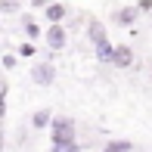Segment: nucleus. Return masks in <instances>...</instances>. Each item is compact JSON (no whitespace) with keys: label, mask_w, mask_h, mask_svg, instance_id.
Segmentation results:
<instances>
[{"label":"nucleus","mask_w":152,"mask_h":152,"mask_svg":"<svg viewBox=\"0 0 152 152\" xmlns=\"http://www.w3.org/2000/svg\"><path fill=\"white\" fill-rule=\"evenodd\" d=\"M72 140H75V124L65 118H56L53 121V146L56 143H72Z\"/></svg>","instance_id":"obj_1"},{"label":"nucleus","mask_w":152,"mask_h":152,"mask_svg":"<svg viewBox=\"0 0 152 152\" xmlns=\"http://www.w3.org/2000/svg\"><path fill=\"white\" fill-rule=\"evenodd\" d=\"M34 81L37 84H53V78H56V72H53V65H34Z\"/></svg>","instance_id":"obj_2"},{"label":"nucleus","mask_w":152,"mask_h":152,"mask_svg":"<svg viewBox=\"0 0 152 152\" xmlns=\"http://www.w3.org/2000/svg\"><path fill=\"white\" fill-rule=\"evenodd\" d=\"M47 44H50L53 50H59V47L65 44V31H62L59 25H50V31H47Z\"/></svg>","instance_id":"obj_3"},{"label":"nucleus","mask_w":152,"mask_h":152,"mask_svg":"<svg viewBox=\"0 0 152 152\" xmlns=\"http://www.w3.org/2000/svg\"><path fill=\"white\" fill-rule=\"evenodd\" d=\"M130 62H134V53H130V47H115V62H112V65L124 68V65H130Z\"/></svg>","instance_id":"obj_4"},{"label":"nucleus","mask_w":152,"mask_h":152,"mask_svg":"<svg viewBox=\"0 0 152 152\" xmlns=\"http://www.w3.org/2000/svg\"><path fill=\"white\" fill-rule=\"evenodd\" d=\"M87 34H90V40H93L96 47H99V44H106V28H102V25L96 22V19H93L90 25H87Z\"/></svg>","instance_id":"obj_5"},{"label":"nucleus","mask_w":152,"mask_h":152,"mask_svg":"<svg viewBox=\"0 0 152 152\" xmlns=\"http://www.w3.org/2000/svg\"><path fill=\"white\" fill-rule=\"evenodd\" d=\"M96 59H99V62H115V47L109 44V40L99 44V47H96Z\"/></svg>","instance_id":"obj_6"},{"label":"nucleus","mask_w":152,"mask_h":152,"mask_svg":"<svg viewBox=\"0 0 152 152\" xmlns=\"http://www.w3.org/2000/svg\"><path fill=\"white\" fill-rule=\"evenodd\" d=\"M62 16H65V6H62V3H50V6H47V19H50L53 25H56Z\"/></svg>","instance_id":"obj_7"},{"label":"nucleus","mask_w":152,"mask_h":152,"mask_svg":"<svg viewBox=\"0 0 152 152\" xmlns=\"http://www.w3.org/2000/svg\"><path fill=\"white\" fill-rule=\"evenodd\" d=\"M115 22H121V25H130V22H134V10H130V6L118 10V12H115Z\"/></svg>","instance_id":"obj_8"},{"label":"nucleus","mask_w":152,"mask_h":152,"mask_svg":"<svg viewBox=\"0 0 152 152\" xmlns=\"http://www.w3.org/2000/svg\"><path fill=\"white\" fill-rule=\"evenodd\" d=\"M106 152H130V143L127 140H115V143H109Z\"/></svg>","instance_id":"obj_9"},{"label":"nucleus","mask_w":152,"mask_h":152,"mask_svg":"<svg viewBox=\"0 0 152 152\" xmlns=\"http://www.w3.org/2000/svg\"><path fill=\"white\" fill-rule=\"evenodd\" d=\"M50 121H53V118H50V112H47V109H40V112L34 115V127H47Z\"/></svg>","instance_id":"obj_10"},{"label":"nucleus","mask_w":152,"mask_h":152,"mask_svg":"<svg viewBox=\"0 0 152 152\" xmlns=\"http://www.w3.org/2000/svg\"><path fill=\"white\" fill-rule=\"evenodd\" d=\"M53 152H78V143H56V146H53Z\"/></svg>","instance_id":"obj_11"},{"label":"nucleus","mask_w":152,"mask_h":152,"mask_svg":"<svg viewBox=\"0 0 152 152\" xmlns=\"http://www.w3.org/2000/svg\"><path fill=\"white\" fill-rule=\"evenodd\" d=\"M25 31H28V37H37V25H34L31 19H25Z\"/></svg>","instance_id":"obj_12"},{"label":"nucleus","mask_w":152,"mask_h":152,"mask_svg":"<svg viewBox=\"0 0 152 152\" xmlns=\"http://www.w3.org/2000/svg\"><path fill=\"white\" fill-rule=\"evenodd\" d=\"M19 53H22V56H34V47H31V44H22V47H19Z\"/></svg>","instance_id":"obj_13"},{"label":"nucleus","mask_w":152,"mask_h":152,"mask_svg":"<svg viewBox=\"0 0 152 152\" xmlns=\"http://www.w3.org/2000/svg\"><path fill=\"white\" fill-rule=\"evenodd\" d=\"M3 68H16V56H3Z\"/></svg>","instance_id":"obj_14"},{"label":"nucleus","mask_w":152,"mask_h":152,"mask_svg":"<svg viewBox=\"0 0 152 152\" xmlns=\"http://www.w3.org/2000/svg\"><path fill=\"white\" fill-rule=\"evenodd\" d=\"M140 10H143V12H152V0H143V3H140Z\"/></svg>","instance_id":"obj_15"}]
</instances>
